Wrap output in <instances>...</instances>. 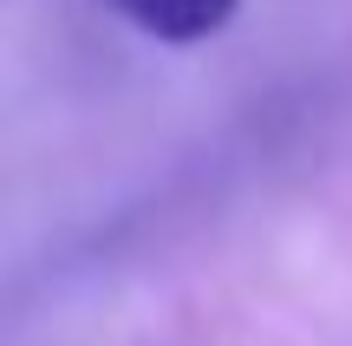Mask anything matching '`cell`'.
<instances>
[{
    "instance_id": "6da1fadb",
    "label": "cell",
    "mask_w": 352,
    "mask_h": 346,
    "mask_svg": "<svg viewBox=\"0 0 352 346\" xmlns=\"http://www.w3.org/2000/svg\"><path fill=\"white\" fill-rule=\"evenodd\" d=\"M124 26L151 33L157 46H202L222 26H235L241 0H104Z\"/></svg>"
}]
</instances>
